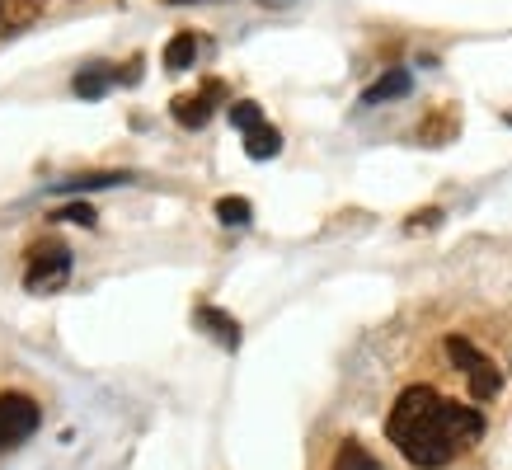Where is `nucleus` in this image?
Segmentation results:
<instances>
[{"mask_svg": "<svg viewBox=\"0 0 512 470\" xmlns=\"http://www.w3.org/2000/svg\"><path fill=\"white\" fill-rule=\"evenodd\" d=\"M386 438L419 470H442L484 438V414L433 386H409L386 414Z\"/></svg>", "mask_w": 512, "mask_h": 470, "instance_id": "obj_1", "label": "nucleus"}, {"mask_svg": "<svg viewBox=\"0 0 512 470\" xmlns=\"http://www.w3.org/2000/svg\"><path fill=\"white\" fill-rule=\"evenodd\" d=\"M71 282V250H66L57 235H47L29 250V264H24V287L38 292V297H52Z\"/></svg>", "mask_w": 512, "mask_h": 470, "instance_id": "obj_2", "label": "nucleus"}, {"mask_svg": "<svg viewBox=\"0 0 512 470\" xmlns=\"http://www.w3.org/2000/svg\"><path fill=\"white\" fill-rule=\"evenodd\" d=\"M447 358L466 372V381H470V395L475 400H494L498 395V386H503V372H498L494 362L484 358L480 348L470 344L466 334H447Z\"/></svg>", "mask_w": 512, "mask_h": 470, "instance_id": "obj_3", "label": "nucleus"}, {"mask_svg": "<svg viewBox=\"0 0 512 470\" xmlns=\"http://www.w3.org/2000/svg\"><path fill=\"white\" fill-rule=\"evenodd\" d=\"M231 123L240 127V137H245V156L249 160H273L282 151V132L264 118V109L254 104V99H240L231 104Z\"/></svg>", "mask_w": 512, "mask_h": 470, "instance_id": "obj_4", "label": "nucleus"}, {"mask_svg": "<svg viewBox=\"0 0 512 470\" xmlns=\"http://www.w3.org/2000/svg\"><path fill=\"white\" fill-rule=\"evenodd\" d=\"M43 423V409L33 395H19V391H5L0 395V452H15L19 442H29Z\"/></svg>", "mask_w": 512, "mask_h": 470, "instance_id": "obj_5", "label": "nucleus"}, {"mask_svg": "<svg viewBox=\"0 0 512 470\" xmlns=\"http://www.w3.org/2000/svg\"><path fill=\"white\" fill-rule=\"evenodd\" d=\"M221 99H226V85H221V80H202V90L179 94V99L170 104V113H174V123L179 127H207V118L217 113Z\"/></svg>", "mask_w": 512, "mask_h": 470, "instance_id": "obj_6", "label": "nucleus"}, {"mask_svg": "<svg viewBox=\"0 0 512 470\" xmlns=\"http://www.w3.org/2000/svg\"><path fill=\"white\" fill-rule=\"evenodd\" d=\"M52 0H0V38H19L47 15Z\"/></svg>", "mask_w": 512, "mask_h": 470, "instance_id": "obj_7", "label": "nucleus"}, {"mask_svg": "<svg viewBox=\"0 0 512 470\" xmlns=\"http://www.w3.org/2000/svg\"><path fill=\"white\" fill-rule=\"evenodd\" d=\"M198 325L207 329L221 348H231V353L240 348V320H235V315L217 311V306H198Z\"/></svg>", "mask_w": 512, "mask_h": 470, "instance_id": "obj_8", "label": "nucleus"}, {"mask_svg": "<svg viewBox=\"0 0 512 470\" xmlns=\"http://www.w3.org/2000/svg\"><path fill=\"white\" fill-rule=\"evenodd\" d=\"M414 90V76L404 71V66H395V71H386V76L376 80V85H367L362 90V104L372 109V104H386V99H400V94Z\"/></svg>", "mask_w": 512, "mask_h": 470, "instance_id": "obj_9", "label": "nucleus"}, {"mask_svg": "<svg viewBox=\"0 0 512 470\" xmlns=\"http://www.w3.org/2000/svg\"><path fill=\"white\" fill-rule=\"evenodd\" d=\"M118 71L113 66H85V71H76V80H71V90L80 94V99H99V94H109V85H118Z\"/></svg>", "mask_w": 512, "mask_h": 470, "instance_id": "obj_10", "label": "nucleus"}, {"mask_svg": "<svg viewBox=\"0 0 512 470\" xmlns=\"http://www.w3.org/2000/svg\"><path fill=\"white\" fill-rule=\"evenodd\" d=\"M198 52H202V43L193 29L174 33L170 43H165V71H188V66L198 62Z\"/></svg>", "mask_w": 512, "mask_h": 470, "instance_id": "obj_11", "label": "nucleus"}, {"mask_svg": "<svg viewBox=\"0 0 512 470\" xmlns=\"http://www.w3.org/2000/svg\"><path fill=\"white\" fill-rule=\"evenodd\" d=\"M113 184H127V174H113V170H99V174H76V179H57V193H90V188H113Z\"/></svg>", "mask_w": 512, "mask_h": 470, "instance_id": "obj_12", "label": "nucleus"}, {"mask_svg": "<svg viewBox=\"0 0 512 470\" xmlns=\"http://www.w3.org/2000/svg\"><path fill=\"white\" fill-rule=\"evenodd\" d=\"M329 470H381V466H376V456L367 452L362 442L348 438V442L339 447V456H334V466H329Z\"/></svg>", "mask_w": 512, "mask_h": 470, "instance_id": "obj_13", "label": "nucleus"}, {"mask_svg": "<svg viewBox=\"0 0 512 470\" xmlns=\"http://www.w3.org/2000/svg\"><path fill=\"white\" fill-rule=\"evenodd\" d=\"M451 132H456V109H442L437 118H428V123L419 127V137L428 141V146H447Z\"/></svg>", "mask_w": 512, "mask_h": 470, "instance_id": "obj_14", "label": "nucleus"}, {"mask_svg": "<svg viewBox=\"0 0 512 470\" xmlns=\"http://www.w3.org/2000/svg\"><path fill=\"white\" fill-rule=\"evenodd\" d=\"M217 217H221V226H249L254 207H249V198H221V203H217Z\"/></svg>", "mask_w": 512, "mask_h": 470, "instance_id": "obj_15", "label": "nucleus"}, {"mask_svg": "<svg viewBox=\"0 0 512 470\" xmlns=\"http://www.w3.org/2000/svg\"><path fill=\"white\" fill-rule=\"evenodd\" d=\"M57 217H62V221H76V226H94V217H99V212H94L90 203H71V207H62Z\"/></svg>", "mask_w": 512, "mask_h": 470, "instance_id": "obj_16", "label": "nucleus"}, {"mask_svg": "<svg viewBox=\"0 0 512 470\" xmlns=\"http://www.w3.org/2000/svg\"><path fill=\"white\" fill-rule=\"evenodd\" d=\"M437 221H442V212H437V207H423V212H414L409 231H419V226H437Z\"/></svg>", "mask_w": 512, "mask_h": 470, "instance_id": "obj_17", "label": "nucleus"}, {"mask_svg": "<svg viewBox=\"0 0 512 470\" xmlns=\"http://www.w3.org/2000/svg\"><path fill=\"white\" fill-rule=\"evenodd\" d=\"M259 5H273V10H287V5H296V0H259Z\"/></svg>", "mask_w": 512, "mask_h": 470, "instance_id": "obj_18", "label": "nucleus"}, {"mask_svg": "<svg viewBox=\"0 0 512 470\" xmlns=\"http://www.w3.org/2000/svg\"><path fill=\"white\" fill-rule=\"evenodd\" d=\"M170 5H193V0H170Z\"/></svg>", "mask_w": 512, "mask_h": 470, "instance_id": "obj_19", "label": "nucleus"}, {"mask_svg": "<svg viewBox=\"0 0 512 470\" xmlns=\"http://www.w3.org/2000/svg\"><path fill=\"white\" fill-rule=\"evenodd\" d=\"M503 123H508V127H512V113H503Z\"/></svg>", "mask_w": 512, "mask_h": 470, "instance_id": "obj_20", "label": "nucleus"}]
</instances>
